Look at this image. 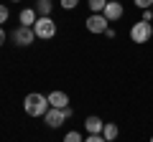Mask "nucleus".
I'll list each match as a JSON object with an SVG mask.
<instances>
[{
	"mask_svg": "<svg viewBox=\"0 0 153 142\" xmlns=\"http://www.w3.org/2000/svg\"><path fill=\"white\" fill-rule=\"evenodd\" d=\"M151 36H153V26L146 23V20H138L135 26L130 28V41L133 43H148Z\"/></svg>",
	"mask_w": 153,
	"mask_h": 142,
	"instance_id": "7ed1b4c3",
	"label": "nucleus"
},
{
	"mask_svg": "<svg viewBox=\"0 0 153 142\" xmlns=\"http://www.w3.org/2000/svg\"><path fill=\"white\" fill-rule=\"evenodd\" d=\"M105 5H107V0H89V10L92 13H102Z\"/></svg>",
	"mask_w": 153,
	"mask_h": 142,
	"instance_id": "ddd939ff",
	"label": "nucleus"
},
{
	"mask_svg": "<svg viewBox=\"0 0 153 142\" xmlns=\"http://www.w3.org/2000/svg\"><path fill=\"white\" fill-rule=\"evenodd\" d=\"M13 3H21V0H13Z\"/></svg>",
	"mask_w": 153,
	"mask_h": 142,
	"instance_id": "4be33fe9",
	"label": "nucleus"
},
{
	"mask_svg": "<svg viewBox=\"0 0 153 142\" xmlns=\"http://www.w3.org/2000/svg\"><path fill=\"white\" fill-rule=\"evenodd\" d=\"M151 10H153V8H151Z\"/></svg>",
	"mask_w": 153,
	"mask_h": 142,
	"instance_id": "b1692460",
	"label": "nucleus"
},
{
	"mask_svg": "<svg viewBox=\"0 0 153 142\" xmlns=\"http://www.w3.org/2000/svg\"><path fill=\"white\" fill-rule=\"evenodd\" d=\"M102 15L107 18V20H120L123 18V3H107L102 10Z\"/></svg>",
	"mask_w": 153,
	"mask_h": 142,
	"instance_id": "0eeeda50",
	"label": "nucleus"
},
{
	"mask_svg": "<svg viewBox=\"0 0 153 142\" xmlns=\"http://www.w3.org/2000/svg\"><path fill=\"white\" fill-rule=\"evenodd\" d=\"M33 33H36V38H41V41L54 38V36H56V23H54V18H38L36 26H33Z\"/></svg>",
	"mask_w": 153,
	"mask_h": 142,
	"instance_id": "f03ea898",
	"label": "nucleus"
},
{
	"mask_svg": "<svg viewBox=\"0 0 153 142\" xmlns=\"http://www.w3.org/2000/svg\"><path fill=\"white\" fill-rule=\"evenodd\" d=\"M107 3H120V0H107Z\"/></svg>",
	"mask_w": 153,
	"mask_h": 142,
	"instance_id": "412c9836",
	"label": "nucleus"
},
{
	"mask_svg": "<svg viewBox=\"0 0 153 142\" xmlns=\"http://www.w3.org/2000/svg\"><path fill=\"white\" fill-rule=\"evenodd\" d=\"M13 41H16V46H31L33 41H36V33H33V28L21 26V28L13 31Z\"/></svg>",
	"mask_w": 153,
	"mask_h": 142,
	"instance_id": "423d86ee",
	"label": "nucleus"
},
{
	"mask_svg": "<svg viewBox=\"0 0 153 142\" xmlns=\"http://www.w3.org/2000/svg\"><path fill=\"white\" fill-rule=\"evenodd\" d=\"M135 5L143 8V10H151V8H153V0H135Z\"/></svg>",
	"mask_w": 153,
	"mask_h": 142,
	"instance_id": "dca6fc26",
	"label": "nucleus"
},
{
	"mask_svg": "<svg viewBox=\"0 0 153 142\" xmlns=\"http://www.w3.org/2000/svg\"><path fill=\"white\" fill-rule=\"evenodd\" d=\"M5 43V31H3V28H0V46Z\"/></svg>",
	"mask_w": 153,
	"mask_h": 142,
	"instance_id": "aec40b11",
	"label": "nucleus"
},
{
	"mask_svg": "<svg viewBox=\"0 0 153 142\" xmlns=\"http://www.w3.org/2000/svg\"><path fill=\"white\" fill-rule=\"evenodd\" d=\"M84 127H87V132L89 135H102V127H105V122L100 119V117H87V119H84Z\"/></svg>",
	"mask_w": 153,
	"mask_h": 142,
	"instance_id": "9d476101",
	"label": "nucleus"
},
{
	"mask_svg": "<svg viewBox=\"0 0 153 142\" xmlns=\"http://www.w3.org/2000/svg\"><path fill=\"white\" fill-rule=\"evenodd\" d=\"M33 10L38 13V18H51V10H54V0H36V8Z\"/></svg>",
	"mask_w": 153,
	"mask_h": 142,
	"instance_id": "9b49d317",
	"label": "nucleus"
},
{
	"mask_svg": "<svg viewBox=\"0 0 153 142\" xmlns=\"http://www.w3.org/2000/svg\"><path fill=\"white\" fill-rule=\"evenodd\" d=\"M117 135H120L117 124H115V122H105V127H102V137H105V140H107V142H112Z\"/></svg>",
	"mask_w": 153,
	"mask_h": 142,
	"instance_id": "f8f14e48",
	"label": "nucleus"
},
{
	"mask_svg": "<svg viewBox=\"0 0 153 142\" xmlns=\"http://www.w3.org/2000/svg\"><path fill=\"white\" fill-rule=\"evenodd\" d=\"M107 23H110V20L102 15V13H92V15L87 18V31L94 33V36H100V33H105V31L110 28Z\"/></svg>",
	"mask_w": 153,
	"mask_h": 142,
	"instance_id": "20e7f679",
	"label": "nucleus"
},
{
	"mask_svg": "<svg viewBox=\"0 0 153 142\" xmlns=\"http://www.w3.org/2000/svg\"><path fill=\"white\" fill-rule=\"evenodd\" d=\"M64 142H84V137H82V132H66Z\"/></svg>",
	"mask_w": 153,
	"mask_h": 142,
	"instance_id": "4468645a",
	"label": "nucleus"
},
{
	"mask_svg": "<svg viewBox=\"0 0 153 142\" xmlns=\"http://www.w3.org/2000/svg\"><path fill=\"white\" fill-rule=\"evenodd\" d=\"M44 119H46V124H49L51 130H56V127H61L66 119H69V114H66V109H54V107H51V109L44 114Z\"/></svg>",
	"mask_w": 153,
	"mask_h": 142,
	"instance_id": "39448f33",
	"label": "nucleus"
},
{
	"mask_svg": "<svg viewBox=\"0 0 153 142\" xmlns=\"http://www.w3.org/2000/svg\"><path fill=\"white\" fill-rule=\"evenodd\" d=\"M8 20V8L5 5H0V28H3V23Z\"/></svg>",
	"mask_w": 153,
	"mask_h": 142,
	"instance_id": "f3484780",
	"label": "nucleus"
},
{
	"mask_svg": "<svg viewBox=\"0 0 153 142\" xmlns=\"http://www.w3.org/2000/svg\"><path fill=\"white\" fill-rule=\"evenodd\" d=\"M151 142H153V137H151Z\"/></svg>",
	"mask_w": 153,
	"mask_h": 142,
	"instance_id": "5701e85b",
	"label": "nucleus"
},
{
	"mask_svg": "<svg viewBox=\"0 0 153 142\" xmlns=\"http://www.w3.org/2000/svg\"><path fill=\"white\" fill-rule=\"evenodd\" d=\"M18 18H21V26H26V28H33V26H36V20H38V13L33 10V8H23Z\"/></svg>",
	"mask_w": 153,
	"mask_h": 142,
	"instance_id": "1a4fd4ad",
	"label": "nucleus"
},
{
	"mask_svg": "<svg viewBox=\"0 0 153 142\" xmlns=\"http://www.w3.org/2000/svg\"><path fill=\"white\" fill-rule=\"evenodd\" d=\"M23 109H26L28 117H44L46 112L51 109L49 104V97H44V94H26V99H23Z\"/></svg>",
	"mask_w": 153,
	"mask_h": 142,
	"instance_id": "f257e3e1",
	"label": "nucleus"
},
{
	"mask_svg": "<svg viewBox=\"0 0 153 142\" xmlns=\"http://www.w3.org/2000/svg\"><path fill=\"white\" fill-rule=\"evenodd\" d=\"M76 5H79V0H61V8L64 10H74Z\"/></svg>",
	"mask_w": 153,
	"mask_h": 142,
	"instance_id": "2eb2a0df",
	"label": "nucleus"
},
{
	"mask_svg": "<svg viewBox=\"0 0 153 142\" xmlns=\"http://www.w3.org/2000/svg\"><path fill=\"white\" fill-rule=\"evenodd\" d=\"M49 104L54 109H66V107H69V97H66L64 91H51L49 94Z\"/></svg>",
	"mask_w": 153,
	"mask_h": 142,
	"instance_id": "6e6552de",
	"label": "nucleus"
},
{
	"mask_svg": "<svg viewBox=\"0 0 153 142\" xmlns=\"http://www.w3.org/2000/svg\"><path fill=\"white\" fill-rule=\"evenodd\" d=\"M140 20L151 23V20H153V10H143V18H140Z\"/></svg>",
	"mask_w": 153,
	"mask_h": 142,
	"instance_id": "6ab92c4d",
	"label": "nucleus"
},
{
	"mask_svg": "<svg viewBox=\"0 0 153 142\" xmlns=\"http://www.w3.org/2000/svg\"><path fill=\"white\" fill-rule=\"evenodd\" d=\"M84 142H107V140H105L102 135H87V140H84Z\"/></svg>",
	"mask_w": 153,
	"mask_h": 142,
	"instance_id": "a211bd4d",
	"label": "nucleus"
}]
</instances>
